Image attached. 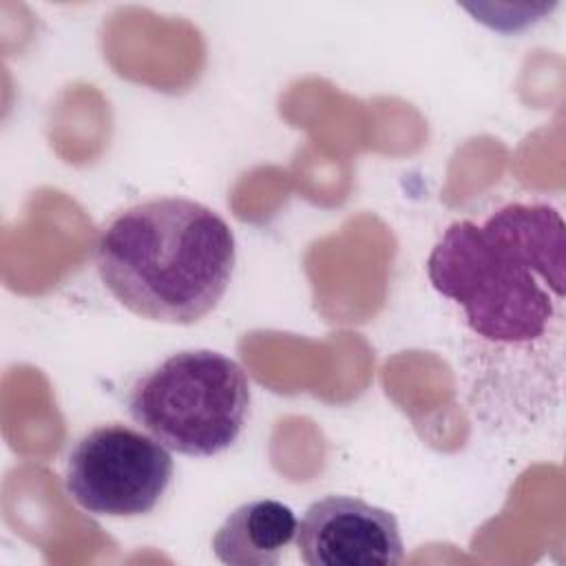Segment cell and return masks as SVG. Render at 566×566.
Returning <instances> with one entry per match:
<instances>
[{
    "label": "cell",
    "instance_id": "6da1fadb",
    "mask_svg": "<svg viewBox=\"0 0 566 566\" xmlns=\"http://www.w3.org/2000/svg\"><path fill=\"white\" fill-rule=\"evenodd\" d=\"M431 285L469 329L500 345L542 338L562 318L566 228L548 203H509L482 223L455 221L427 259Z\"/></svg>",
    "mask_w": 566,
    "mask_h": 566
},
{
    "label": "cell",
    "instance_id": "7a4b0ae2",
    "mask_svg": "<svg viewBox=\"0 0 566 566\" xmlns=\"http://www.w3.org/2000/svg\"><path fill=\"white\" fill-rule=\"evenodd\" d=\"M234 234L208 206L157 197L117 212L95 248L104 287L133 314L190 325L223 298L234 270Z\"/></svg>",
    "mask_w": 566,
    "mask_h": 566
},
{
    "label": "cell",
    "instance_id": "3957f363",
    "mask_svg": "<svg viewBox=\"0 0 566 566\" xmlns=\"http://www.w3.org/2000/svg\"><path fill=\"white\" fill-rule=\"evenodd\" d=\"M130 418L166 449L212 458L230 449L250 411V380L243 367L212 349L168 356L128 391Z\"/></svg>",
    "mask_w": 566,
    "mask_h": 566
},
{
    "label": "cell",
    "instance_id": "277c9868",
    "mask_svg": "<svg viewBox=\"0 0 566 566\" xmlns=\"http://www.w3.org/2000/svg\"><path fill=\"white\" fill-rule=\"evenodd\" d=\"M170 449L126 424H99L66 458L64 486L93 515L137 517L150 513L172 480Z\"/></svg>",
    "mask_w": 566,
    "mask_h": 566
},
{
    "label": "cell",
    "instance_id": "5b68a950",
    "mask_svg": "<svg viewBox=\"0 0 566 566\" xmlns=\"http://www.w3.org/2000/svg\"><path fill=\"white\" fill-rule=\"evenodd\" d=\"M307 566H396L405 544L394 513L349 495H327L307 506L296 528Z\"/></svg>",
    "mask_w": 566,
    "mask_h": 566
},
{
    "label": "cell",
    "instance_id": "8992f818",
    "mask_svg": "<svg viewBox=\"0 0 566 566\" xmlns=\"http://www.w3.org/2000/svg\"><path fill=\"white\" fill-rule=\"evenodd\" d=\"M296 515L279 500L237 506L212 537V551L228 566H274L296 537Z\"/></svg>",
    "mask_w": 566,
    "mask_h": 566
}]
</instances>
